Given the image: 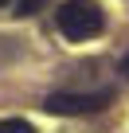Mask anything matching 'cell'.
<instances>
[{
  "instance_id": "6da1fadb",
  "label": "cell",
  "mask_w": 129,
  "mask_h": 133,
  "mask_svg": "<svg viewBox=\"0 0 129 133\" xmlns=\"http://www.w3.org/2000/svg\"><path fill=\"white\" fill-rule=\"evenodd\" d=\"M55 20H59V31L67 39H74V43L94 39L106 28V16H102V8L94 4V0H67V4L55 12Z\"/></svg>"
},
{
  "instance_id": "7a4b0ae2",
  "label": "cell",
  "mask_w": 129,
  "mask_h": 133,
  "mask_svg": "<svg viewBox=\"0 0 129 133\" xmlns=\"http://www.w3.org/2000/svg\"><path fill=\"white\" fill-rule=\"evenodd\" d=\"M113 102V94H47L43 98V110L47 114H59V117H74V114H98Z\"/></svg>"
},
{
  "instance_id": "3957f363",
  "label": "cell",
  "mask_w": 129,
  "mask_h": 133,
  "mask_svg": "<svg viewBox=\"0 0 129 133\" xmlns=\"http://www.w3.org/2000/svg\"><path fill=\"white\" fill-rule=\"evenodd\" d=\"M0 133H35V125L24 121V117H4L0 121Z\"/></svg>"
},
{
  "instance_id": "277c9868",
  "label": "cell",
  "mask_w": 129,
  "mask_h": 133,
  "mask_svg": "<svg viewBox=\"0 0 129 133\" xmlns=\"http://www.w3.org/2000/svg\"><path fill=\"white\" fill-rule=\"evenodd\" d=\"M47 0H16V16H35Z\"/></svg>"
},
{
  "instance_id": "5b68a950",
  "label": "cell",
  "mask_w": 129,
  "mask_h": 133,
  "mask_svg": "<svg viewBox=\"0 0 129 133\" xmlns=\"http://www.w3.org/2000/svg\"><path fill=\"white\" fill-rule=\"evenodd\" d=\"M121 75H125V78H129V55H125V59H121Z\"/></svg>"
},
{
  "instance_id": "8992f818",
  "label": "cell",
  "mask_w": 129,
  "mask_h": 133,
  "mask_svg": "<svg viewBox=\"0 0 129 133\" xmlns=\"http://www.w3.org/2000/svg\"><path fill=\"white\" fill-rule=\"evenodd\" d=\"M4 4H8V0H0V8H4Z\"/></svg>"
}]
</instances>
